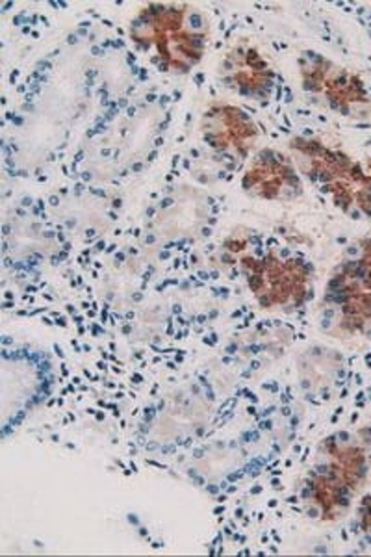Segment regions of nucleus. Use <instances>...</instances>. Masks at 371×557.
I'll use <instances>...</instances> for the list:
<instances>
[{
	"mask_svg": "<svg viewBox=\"0 0 371 557\" xmlns=\"http://www.w3.org/2000/svg\"><path fill=\"white\" fill-rule=\"evenodd\" d=\"M212 26L189 2H147L128 25L131 44L168 75L184 76L207 57Z\"/></svg>",
	"mask_w": 371,
	"mask_h": 557,
	"instance_id": "obj_1",
	"label": "nucleus"
},
{
	"mask_svg": "<svg viewBox=\"0 0 371 557\" xmlns=\"http://www.w3.org/2000/svg\"><path fill=\"white\" fill-rule=\"evenodd\" d=\"M288 154L302 181L331 197L336 209L351 220H371V175L360 162L309 136L289 139Z\"/></svg>",
	"mask_w": 371,
	"mask_h": 557,
	"instance_id": "obj_2",
	"label": "nucleus"
},
{
	"mask_svg": "<svg viewBox=\"0 0 371 557\" xmlns=\"http://www.w3.org/2000/svg\"><path fill=\"white\" fill-rule=\"evenodd\" d=\"M321 330L334 338H371V236L334 268L320 305Z\"/></svg>",
	"mask_w": 371,
	"mask_h": 557,
	"instance_id": "obj_3",
	"label": "nucleus"
},
{
	"mask_svg": "<svg viewBox=\"0 0 371 557\" xmlns=\"http://www.w3.org/2000/svg\"><path fill=\"white\" fill-rule=\"evenodd\" d=\"M239 272L262 311H299L314 292V267L299 257H284L277 249L242 255Z\"/></svg>",
	"mask_w": 371,
	"mask_h": 557,
	"instance_id": "obj_4",
	"label": "nucleus"
},
{
	"mask_svg": "<svg viewBox=\"0 0 371 557\" xmlns=\"http://www.w3.org/2000/svg\"><path fill=\"white\" fill-rule=\"evenodd\" d=\"M297 70L305 96L318 107L327 108L347 120L370 117V91L355 71L312 49L299 52Z\"/></svg>",
	"mask_w": 371,
	"mask_h": 557,
	"instance_id": "obj_5",
	"label": "nucleus"
},
{
	"mask_svg": "<svg viewBox=\"0 0 371 557\" xmlns=\"http://www.w3.org/2000/svg\"><path fill=\"white\" fill-rule=\"evenodd\" d=\"M202 139L215 154L246 162L260 139V128L249 112L233 102H210L199 121Z\"/></svg>",
	"mask_w": 371,
	"mask_h": 557,
	"instance_id": "obj_6",
	"label": "nucleus"
},
{
	"mask_svg": "<svg viewBox=\"0 0 371 557\" xmlns=\"http://www.w3.org/2000/svg\"><path fill=\"white\" fill-rule=\"evenodd\" d=\"M242 190L247 197L270 203H292L305 196V181L288 152L264 147L249 160Z\"/></svg>",
	"mask_w": 371,
	"mask_h": 557,
	"instance_id": "obj_7",
	"label": "nucleus"
},
{
	"mask_svg": "<svg viewBox=\"0 0 371 557\" xmlns=\"http://www.w3.org/2000/svg\"><path fill=\"white\" fill-rule=\"evenodd\" d=\"M218 81L234 96L265 104L277 86V73L257 45L239 39L221 58Z\"/></svg>",
	"mask_w": 371,
	"mask_h": 557,
	"instance_id": "obj_8",
	"label": "nucleus"
},
{
	"mask_svg": "<svg viewBox=\"0 0 371 557\" xmlns=\"http://www.w3.org/2000/svg\"><path fill=\"white\" fill-rule=\"evenodd\" d=\"M355 498L357 496L321 465H316L305 480V502L312 515L323 522H336L347 517Z\"/></svg>",
	"mask_w": 371,
	"mask_h": 557,
	"instance_id": "obj_9",
	"label": "nucleus"
},
{
	"mask_svg": "<svg viewBox=\"0 0 371 557\" xmlns=\"http://www.w3.org/2000/svg\"><path fill=\"white\" fill-rule=\"evenodd\" d=\"M357 435H359L360 441L364 444L366 451H368V457H370V478H371V425H366V428H360L357 431Z\"/></svg>",
	"mask_w": 371,
	"mask_h": 557,
	"instance_id": "obj_10",
	"label": "nucleus"
}]
</instances>
